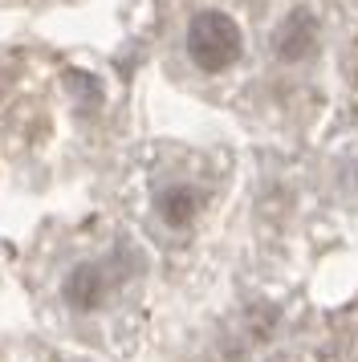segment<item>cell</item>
Wrapping results in <instances>:
<instances>
[{
    "mask_svg": "<svg viewBox=\"0 0 358 362\" xmlns=\"http://www.w3.org/2000/svg\"><path fill=\"white\" fill-rule=\"evenodd\" d=\"M183 49L200 74L220 78L244 57V29L241 21L224 13V8H200L187 21V33H183Z\"/></svg>",
    "mask_w": 358,
    "mask_h": 362,
    "instance_id": "cell-1",
    "label": "cell"
},
{
    "mask_svg": "<svg viewBox=\"0 0 358 362\" xmlns=\"http://www.w3.org/2000/svg\"><path fill=\"white\" fill-rule=\"evenodd\" d=\"M110 289H114L110 269H106L102 261H78V264H69L65 277H62V301L74 313H81V317L106 310Z\"/></svg>",
    "mask_w": 358,
    "mask_h": 362,
    "instance_id": "cell-2",
    "label": "cell"
},
{
    "mask_svg": "<svg viewBox=\"0 0 358 362\" xmlns=\"http://www.w3.org/2000/svg\"><path fill=\"white\" fill-rule=\"evenodd\" d=\"M155 216H159V224L167 232H187L204 216V204H208V196H204V187L195 180H167L155 187Z\"/></svg>",
    "mask_w": 358,
    "mask_h": 362,
    "instance_id": "cell-3",
    "label": "cell"
}]
</instances>
